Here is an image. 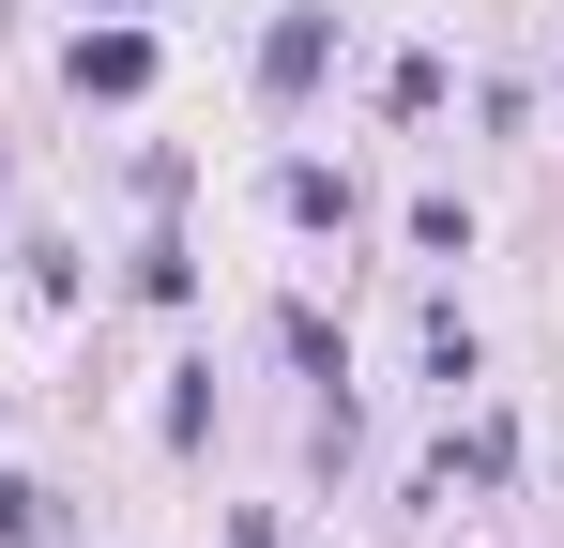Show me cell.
I'll return each mask as SVG.
<instances>
[{"label":"cell","instance_id":"obj_1","mask_svg":"<svg viewBox=\"0 0 564 548\" xmlns=\"http://www.w3.org/2000/svg\"><path fill=\"white\" fill-rule=\"evenodd\" d=\"M321 62H336V15H321V0H290L275 31H260V91H275V107H305V91H321Z\"/></svg>","mask_w":564,"mask_h":548},{"label":"cell","instance_id":"obj_4","mask_svg":"<svg viewBox=\"0 0 564 548\" xmlns=\"http://www.w3.org/2000/svg\"><path fill=\"white\" fill-rule=\"evenodd\" d=\"M62 534V503H46V487H0V548H46Z\"/></svg>","mask_w":564,"mask_h":548},{"label":"cell","instance_id":"obj_2","mask_svg":"<svg viewBox=\"0 0 564 548\" xmlns=\"http://www.w3.org/2000/svg\"><path fill=\"white\" fill-rule=\"evenodd\" d=\"M62 77L107 91V107H122V91H153V31H77V62H62Z\"/></svg>","mask_w":564,"mask_h":548},{"label":"cell","instance_id":"obj_3","mask_svg":"<svg viewBox=\"0 0 564 548\" xmlns=\"http://www.w3.org/2000/svg\"><path fill=\"white\" fill-rule=\"evenodd\" d=\"M275 213H290V229H351V183H336V168H275Z\"/></svg>","mask_w":564,"mask_h":548}]
</instances>
